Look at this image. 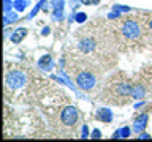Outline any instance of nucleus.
I'll list each match as a JSON object with an SVG mask.
<instances>
[{
	"label": "nucleus",
	"instance_id": "obj_1",
	"mask_svg": "<svg viewBox=\"0 0 152 142\" xmlns=\"http://www.w3.org/2000/svg\"><path fill=\"white\" fill-rule=\"evenodd\" d=\"M132 98V85L128 82H114L109 84L103 93V101L109 104H124Z\"/></svg>",
	"mask_w": 152,
	"mask_h": 142
},
{
	"label": "nucleus",
	"instance_id": "obj_2",
	"mask_svg": "<svg viewBox=\"0 0 152 142\" xmlns=\"http://www.w3.org/2000/svg\"><path fill=\"white\" fill-rule=\"evenodd\" d=\"M79 120V111L78 107L71 106V104H65L64 107L60 109L59 114V122L64 128H73L76 126V123Z\"/></svg>",
	"mask_w": 152,
	"mask_h": 142
},
{
	"label": "nucleus",
	"instance_id": "obj_3",
	"mask_svg": "<svg viewBox=\"0 0 152 142\" xmlns=\"http://www.w3.org/2000/svg\"><path fill=\"white\" fill-rule=\"evenodd\" d=\"M119 32L121 35L125 38V40H136L141 35V27L140 24L133 19H125V21L121 22V27H119Z\"/></svg>",
	"mask_w": 152,
	"mask_h": 142
},
{
	"label": "nucleus",
	"instance_id": "obj_4",
	"mask_svg": "<svg viewBox=\"0 0 152 142\" xmlns=\"http://www.w3.org/2000/svg\"><path fill=\"white\" fill-rule=\"evenodd\" d=\"M76 78V85L81 90H92L95 85H97V76H95L90 70H83L78 71V74H75Z\"/></svg>",
	"mask_w": 152,
	"mask_h": 142
},
{
	"label": "nucleus",
	"instance_id": "obj_5",
	"mask_svg": "<svg viewBox=\"0 0 152 142\" xmlns=\"http://www.w3.org/2000/svg\"><path fill=\"white\" fill-rule=\"evenodd\" d=\"M27 82V76L22 73V71H10L7 74V79H5V84H7V88L8 90H19L22 88Z\"/></svg>",
	"mask_w": 152,
	"mask_h": 142
},
{
	"label": "nucleus",
	"instance_id": "obj_6",
	"mask_svg": "<svg viewBox=\"0 0 152 142\" xmlns=\"http://www.w3.org/2000/svg\"><path fill=\"white\" fill-rule=\"evenodd\" d=\"M52 3V8H54V11H52V16H54L56 21H62L65 16H64V7H65V0H51Z\"/></svg>",
	"mask_w": 152,
	"mask_h": 142
},
{
	"label": "nucleus",
	"instance_id": "obj_7",
	"mask_svg": "<svg viewBox=\"0 0 152 142\" xmlns=\"http://www.w3.org/2000/svg\"><path fill=\"white\" fill-rule=\"evenodd\" d=\"M52 66H54V63H52V57H51V54L43 55L41 59L38 60V68H40L41 71H51Z\"/></svg>",
	"mask_w": 152,
	"mask_h": 142
},
{
	"label": "nucleus",
	"instance_id": "obj_8",
	"mask_svg": "<svg viewBox=\"0 0 152 142\" xmlns=\"http://www.w3.org/2000/svg\"><path fill=\"white\" fill-rule=\"evenodd\" d=\"M147 120H149V115H147V114H141V115L135 120V123H133V130L136 133H141L147 126Z\"/></svg>",
	"mask_w": 152,
	"mask_h": 142
},
{
	"label": "nucleus",
	"instance_id": "obj_9",
	"mask_svg": "<svg viewBox=\"0 0 152 142\" xmlns=\"http://www.w3.org/2000/svg\"><path fill=\"white\" fill-rule=\"evenodd\" d=\"M97 118L102 120L103 123H111L113 122V112L106 107H100L97 111Z\"/></svg>",
	"mask_w": 152,
	"mask_h": 142
},
{
	"label": "nucleus",
	"instance_id": "obj_10",
	"mask_svg": "<svg viewBox=\"0 0 152 142\" xmlns=\"http://www.w3.org/2000/svg\"><path fill=\"white\" fill-rule=\"evenodd\" d=\"M27 35V28H24V27H19L16 28V30L13 32V35H11V41H13V44H19L24 38H26Z\"/></svg>",
	"mask_w": 152,
	"mask_h": 142
},
{
	"label": "nucleus",
	"instance_id": "obj_11",
	"mask_svg": "<svg viewBox=\"0 0 152 142\" xmlns=\"http://www.w3.org/2000/svg\"><path fill=\"white\" fill-rule=\"evenodd\" d=\"M146 95V90H144V85H140V84H136V85H132V98H136V99H140L142 98Z\"/></svg>",
	"mask_w": 152,
	"mask_h": 142
},
{
	"label": "nucleus",
	"instance_id": "obj_12",
	"mask_svg": "<svg viewBox=\"0 0 152 142\" xmlns=\"http://www.w3.org/2000/svg\"><path fill=\"white\" fill-rule=\"evenodd\" d=\"M16 21H18V14L16 13H13V11L5 13V16H3V24L5 25H10L11 22H16Z\"/></svg>",
	"mask_w": 152,
	"mask_h": 142
},
{
	"label": "nucleus",
	"instance_id": "obj_13",
	"mask_svg": "<svg viewBox=\"0 0 152 142\" xmlns=\"http://www.w3.org/2000/svg\"><path fill=\"white\" fill-rule=\"evenodd\" d=\"M130 136V128H127V126H124L121 128L119 131H116L113 134V139H119V137H128Z\"/></svg>",
	"mask_w": 152,
	"mask_h": 142
},
{
	"label": "nucleus",
	"instance_id": "obj_14",
	"mask_svg": "<svg viewBox=\"0 0 152 142\" xmlns=\"http://www.w3.org/2000/svg\"><path fill=\"white\" fill-rule=\"evenodd\" d=\"M27 5H28L27 0H16V2H13V8L16 11H24L27 8Z\"/></svg>",
	"mask_w": 152,
	"mask_h": 142
},
{
	"label": "nucleus",
	"instance_id": "obj_15",
	"mask_svg": "<svg viewBox=\"0 0 152 142\" xmlns=\"http://www.w3.org/2000/svg\"><path fill=\"white\" fill-rule=\"evenodd\" d=\"M45 3H46V0H40V2L37 3V7L32 9V13L28 14V17H30V19H32V17H35V14H37L38 11H40V9H41L43 7H45Z\"/></svg>",
	"mask_w": 152,
	"mask_h": 142
},
{
	"label": "nucleus",
	"instance_id": "obj_16",
	"mask_svg": "<svg viewBox=\"0 0 152 142\" xmlns=\"http://www.w3.org/2000/svg\"><path fill=\"white\" fill-rule=\"evenodd\" d=\"M75 19H76V22L83 24V22L87 21V14L86 13H75Z\"/></svg>",
	"mask_w": 152,
	"mask_h": 142
},
{
	"label": "nucleus",
	"instance_id": "obj_17",
	"mask_svg": "<svg viewBox=\"0 0 152 142\" xmlns=\"http://www.w3.org/2000/svg\"><path fill=\"white\" fill-rule=\"evenodd\" d=\"M11 8H13L11 0H3V11L8 13V11H11Z\"/></svg>",
	"mask_w": 152,
	"mask_h": 142
},
{
	"label": "nucleus",
	"instance_id": "obj_18",
	"mask_svg": "<svg viewBox=\"0 0 152 142\" xmlns=\"http://www.w3.org/2000/svg\"><path fill=\"white\" fill-rule=\"evenodd\" d=\"M113 9H117V11H130V7H124V5H114Z\"/></svg>",
	"mask_w": 152,
	"mask_h": 142
},
{
	"label": "nucleus",
	"instance_id": "obj_19",
	"mask_svg": "<svg viewBox=\"0 0 152 142\" xmlns=\"http://www.w3.org/2000/svg\"><path fill=\"white\" fill-rule=\"evenodd\" d=\"M81 3H84V5H98L100 0H81Z\"/></svg>",
	"mask_w": 152,
	"mask_h": 142
},
{
	"label": "nucleus",
	"instance_id": "obj_20",
	"mask_svg": "<svg viewBox=\"0 0 152 142\" xmlns=\"http://www.w3.org/2000/svg\"><path fill=\"white\" fill-rule=\"evenodd\" d=\"M92 137H94V139H100V137H102V133H100V130H94V131H92Z\"/></svg>",
	"mask_w": 152,
	"mask_h": 142
},
{
	"label": "nucleus",
	"instance_id": "obj_21",
	"mask_svg": "<svg viewBox=\"0 0 152 142\" xmlns=\"http://www.w3.org/2000/svg\"><path fill=\"white\" fill-rule=\"evenodd\" d=\"M81 137H84V139H86V137H89V128H87V125L83 126V136H81Z\"/></svg>",
	"mask_w": 152,
	"mask_h": 142
},
{
	"label": "nucleus",
	"instance_id": "obj_22",
	"mask_svg": "<svg viewBox=\"0 0 152 142\" xmlns=\"http://www.w3.org/2000/svg\"><path fill=\"white\" fill-rule=\"evenodd\" d=\"M79 2H81V0H71V7H73V9H76V8H78Z\"/></svg>",
	"mask_w": 152,
	"mask_h": 142
},
{
	"label": "nucleus",
	"instance_id": "obj_23",
	"mask_svg": "<svg viewBox=\"0 0 152 142\" xmlns=\"http://www.w3.org/2000/svg\"><path fill=\"white\" fill-rule=\"evenodd\" d=\"M108 17H109V19H116V17H119V11H113Z\"/></svg>",
	"mask_w": 152,
	"mask_h": 142
},
{
	"label": "nucleus",
	"instance_id": "obj_24",
	"mask_svg": "<svg viewBox=\"0 0 152 142\" xmlns=\"http://www.w3.org/2000/svg\"><path fill=\"white\" fill-rule=\"evenodd\" d=\"M51 32V28L49 27H45V28H43V32H41V35L43 36H48V33H49Z\"/></svg>",
	"mask_w": 152,
	"mask_h": 142
},
{
	"label": "nucleus",
	"instance_id": "obj_25",
	"mask_svg": "<svg viewBox=\"0 0 152 142\" xmlns=\"http://www.w3.org/2000/svg\"><path fill=\"white\" fill-rule=\"evenodd\" d=\"M140 137H141V139H149V134H146V133H142V134H140Z\"/></svg>",
	"mask_w": 152,
	"mask_h": 142
},
{
	"label": "nucleus",
	"instance_id": "obj_26",
	"mask_svg": "<svg viewBox=\"0 0 152 142\" xmlns=\"http://www.w3.org/2000/svg\"><path fill=\"white\" fill-rule=\"evenodd\" d=\"M149 28H151V30H152V19H151V21H149Z\"/></svg>",
	"mask_w": 152,
	"mask_h": 142
}]
</instances>
